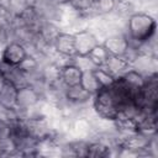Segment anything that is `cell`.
Segmentation results:
<instances>
[{"instance_id":"6da1fadb","label":"cell","mask_w":158,"mask_h":158,"mask_svg":"<svg viewBox=\"0 0 158 158\" xmlns=\"http://www.w3.org/2000/svg\"><path fill=\"white\" fill-rule=\"evenodd\" d=\"M156 32H157V21L153 14L137 10L127 17L126 36L131 46L137 48L139 43L154 38Z\"/></svg>"},{"instance_id":"7a4b0ae2","label":"cell","mask_w":158,"mask_h":158,"mask_svg":"<svg viewBox=\"0 0 158 158\" xmlns=\"http://www.w3.org/2000/svg\"><path fill=\"white\" fill-rule=\"evenodd\" d=\"M43 94L40 89L31 84H26L23 86L17 88L16 91V110L19 111L20 116L23 117L27 114L32 112L42 101Z\"/></svg>"},{"instance_id":"3957f363","label":"cell","mask_w":158,"mask_h":158,"mask_svg":"<svg viewBox=\"0 0 158 158\" xmlns=\"http://www.w3.org/2000/svg\"><path fill=\"white\" fill-rule=\"evenodd\" d=\"M27 54L28 51L23 43L10 40L4 44L0 51V62L9 67H17L22 63Z\"/></svg>"},{"instance_id":"277c9868","label":"cell","mask_w":158,"mask_h":158,"mask_svg":"<svg viewBox=\"0 0 158 158\" xmlns=\"http://www.w3.org/2000/svg\"><path fill=\"white\" fill-rule=\"evenodd\" d=\"M73 35H74L75 54L78 56H88L95 46L101 43L98 36L94 32H91L89 28L79 30L77 32H73Z\"/></svg>"},{"instance_id":"5b68a950","label":"cell","mask_w":158,"mask_h":158,"mask_svg":"<svg viewBox=\"0 0 158 158\" xmlns=\"http://www.w3.org/2000/svg\"><path fill=\"white\" fill-rule=\"evenodd\" d=\"M52 49L54 54L63 57V58H73L75 56V47H74V35L67 30H62L54 38L52 43Z\"/></svg>"},{"instance_id":"8992f818","label":"cell","mask_w":158,"mask_h":158,"mask_svg":"<svg viewBox=\"0 0 158 158\" xmlns=\"http://www.w3.org/2000/svg\"><path fill=\"white\" fill-rule=\"evenodd\" d=\"M102 46L107 49V52L112 56H123L130 47V41L123 32H114L106 35L102 41Z\"/></svg>"},{"instance_id":"52a82bcc","label":"cell","mask_w":158,"mask_h":158,"mask_svg":"<svg viewBox=\"0 0 158 158\" xmlns=\"http://www.w3.org/2000/svg\"><path fill=\"white\" fill-rule=\"evenodd\" d=\"M131 68L139 72L144 77L157 73V57L151 54H141L138 53L135 59L130 64Z\"/></svg>"},{"instance_id":"ba28073f","label":"cell","mask_w":158,"mask_h":158,"mask_svg":"<svg viewBox=\"0 0 158 158\" xmlns=\"http://www.w3.org/2000/svg\"><path fill=\"white\" fill-rule=\"evenodd\" d=\"M83 72L72 62L68 60L59 68V81L64 86H73L80 84Z\"/></svg>"},{"instance_id":"9c48e42d","label":"cell","mask_w":158,"mask_h":158,"mask_svg":"<svg viewBox=\"0 0 158 158\" xmlns=\"http://www.w3.org/2000/svg\"><path fill=\"white\" fill-rule=\"evenodd\" d=\"M117 0H93V4L86 14L90 17H102L107 16L116 9Z\"/></svg>"},{"instance_id":"30bf717a","label":"cell","mask_w":158,"mask_h":158,"mask_svg":"<svg viewBox=\"0 0 158 158\" xmlns=\"http://www.w3.org/2000/svg\"><path fill=\"white\" fill-rule=\"evenodd\" d=\"M109 73H111L114 77H120L128 67H130V64H128V62L123 58V57H121V56H112V54H109V57H107V59H106V62H105V64L102 65Z\"/></svg>"},{"instance_id":"8fae6325","label":"cell","mask_w":158,"mask_h":158,"mask_svg":"<svg viewBox=\"0 0 158 158\" xmlns=\"http://www.w3.org/2000/svg\"><path fill=\"white\" fill-rule=\"evenodd\" d=\"M16 91L17 88L6 81L4 88L0 90V106L6 110H16Z\"/></svg>"},{"instance_id":"7c38bea8","label":"cell","mask_w":158,"mask_h":158,"mask_svg":"<svg viewBox=\"0 0 158 158\" xmlns=\"http://www.w3.org/2000/svg\"><path fill=\"white\" fill-rule=\"evenodd\" d=\"M36 0H10L7 11L12 17H21L28 10L33 9Z\"/></svg>"},{"instance_id":"4fadbf2b","label":"cell","mask_w":158,"mask_h":158,"mask_svg":"<svg viewBox=\"0 0 158 158\" xmlns=\"http://www.w3.org/2000/svg\"><path fill=\"white\" fill-rule=\"evenodd\" d=\"M80 85H81L86 91H89V93L93 94V95L100 89L99 81H98L96 77L94 75V72H93V70L83 72L81 79H80Z\"/></svg>"},{"instance_id":"5bb4252c","label":"cell","mask_w":158,"mask_h":158,"mask_svg":"<svg viewBox=\"0 0 158 158\" xmlns=\"http://www.w3.org/2000/svg\"><path fill=\"white\" fill-rule=\"evenodd\" d=\"M109 54H110V53H109L107 49L102 46V43H99L98 46H95V47L90 51V53L88 54V57L91 59V62H93L96 67H102V65L105 64V62H106Z\"/></svg>"},{"instance_id":"9a60e30c","label":"cell","mask_w":158,"mask_h":158,"mask_svg":"<svg viewBox=\"0 0 158 158\" xmlns=\"http://www.w3.org/2000/svg\"><path fill=\"white\" fill-rule=\"evenodd\" d=\"M94 75L96 77L100 88H105V86H110L115 83L116 77H114L111 73H109L104 67H96L94 70Z\"/></svg>"},{"instance_id":"2e32d148","label":"cell","mask_w":158,"mask_h":158,"mask_svg":"<svg viewBox=\"0 0 158 158\" xmlns=\"http://www.w3.org/2000/svg\"><path fill=\"white\" fill-rule=\"evenodd\" d=\"M81 72H89V70H94L96 68V65L91 62V59L88 56H78L75 54L72 59H70Z\"/></svg>"},{"instance_id":"e0dca14e","label":"cell","mask_w":158,"mask_h":158,"mask_svg":"<svg viewBox=\"0 0 158 158\" xmlns=\"http://www.w3.org/2000/svg\"><path fill=\"white\" fill-rule=\"evenodd\" d=\"M67 4L78 14L86 15L93 4V0H68Z\"/></svg>"},{"instance_id":"ac0fdd59","label":"cell","mask_w":158,"mask_h":158,"mask_svg":"<svg viewBox=\"0 0 158 158\" xmlns=\"http://www.w3.org/2000/svg\"><path fill=\"white\" fill-rule=\"evenodd\" d=\"M9 2H10V0H0V7H2V9H5V10H7Z\"/></svg>"}]
</instances>
